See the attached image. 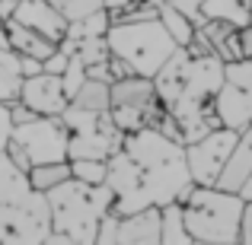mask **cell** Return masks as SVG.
I'll return each instance as SVG.
<instances>
[{"label": "cell", "mask_w": 252, "mask_h": 245, "mask_svg": "<svg viewBox=\"0 0 252 245\" xmlns=\"http://www.w3.org/2000/svg\"><path fill=\"white\" fill-rule=\"evenodd\" d=\"M6 19H10V16H6ZM13 19H19L23 26L42 32V35L51 38V42H64L67 26H70V19L64 16V13L58 10L51 0H16Z\"/></svg>", "instance_id": "12"}, {"label": "cell", "mask_w": 252, "mask_h": 245, "mask_svg": "<svg viewBox=\"0 0 252 245\" xmlns=\"http://www.w3.org/2000/svg\"><path fill=\"white\" fill-rule=\"evenodd\" d=\"M185 207V226L191 239L204 245H236L243 226L246 197L240 191H223L217 185H195Z\"/></svg>", "instance_id": "5"}, {"label": "cell", "mask_w": 252, "mask_h": 245, "mask_svg": "<svg viewBox=\"0 0 252 245\" xmlns=\"http://www.w3.org/2000/svg\"><path fill=\"white\" fill-rule=\"evenodd\" d=\"M77 57H80L86 67H99V64H109V61H112V45H109V35L80 38V42H77Z\"/></svg>", "instance_id": "24"}, {"label": "cell", "mask_w": 252, "mask_h": 245, "mask_svg": "<svg viewBox=\"0 0 252 245\" xmlns=\"http://www.w3.org/2000/svg\"><path fill=\"white\" fill-rule=\"evenodd\" d=\"M23 64H19V54L13 48H0V102H13L19 99V89H23Z\"/></svg>", "instance_id": "19"}, {"label": "cell", "mask_w": 252, "mask_h": 245, "mask_svg": "<svg viewBox=\"0 0 252 245\" xmlns=\"http://www.w3.org/2000/svg\"><path fill=\"white\" fill-rule=\"evenodd\" d=\"M223 67L227 61L220 54H191L185 45H179L176 54L157 70L154 83L166 111L176 118L182 143H191L214 128H223L214 111V99L227 80Z\"/></svg>", "instance_id": "2"}, {"label": "cell", "mask_w": 252, "mask_h": 245, "mask_svg": "<svg viewBox=\"0 0 252 245\" xmlns=\"http://www.w3.org/2000/svg\"><path fill=\"white\" fill-rule=\"evenodd\" d=\"M51 204V229L48 245H96L102 220L115 210V191L109 185H86L70 175L58 188L48 191Z\"/></svg>", "instance_id": "4"}, {"label": "cell", "mask_w": 252, "mask_h": 245, "mask_svg": "<svg viewBox=\"0 0 252 245\" xmlns=\"http://www.w3.org/2000/svg\"><path fill=\"white\" fill-rule=\"evenodd\" d=\"M118 245H163V207L150 204L118 217Z\"/></svg>", "instance_id": "13"}, {"label": "cell", "mask_w": 252, "mask_h": 245, "mask_svg": "<svg viewBox=\"0 0 252 245\" xmlns=\"http://www.w3.org/2000/svg\"><path fill=\"white\" fill-rule=\"evenodd\" d=\"M6 156H10V160L16 163L19 169H26V172L32 169V160H29V153H26V147H23L19 140H10V143H6Z\"/></svg>", "instance_id": "31"}, {"label": "cell", "mask_w": 252, "mask_h": 245, "mask_svg": "<svg viewBox=\"0 0 252 245\" xmlns=\"http://www.w3.org/2000/svg\"><path fill=\"white\" fill-rule=\"evenodd\" d=\"M198 32L214 45V51L223 57V61H236V57H243L240 26L223 23V19H204V23H198Z\"/></svg>", "instance_id": "16"}, {"label": "cell", "mask_w": 252, "mask_h": 245, "mask_svg": "<svg viewBox=\"0 0 252 245\" xmlns=\"http://www.w3.org/2000/svg\"><path fill=\"white\" fill-rule=\"evenodd\" d=\"M13 140H19L29 153L32 165L70 160V131L61 115H38L13 128Z\"/></svg>", "instance_id": "9"}, {"label": "cell", "mask_w": 252, "mask_h": 245, "mask_svg": "<svg viewBox=\"0 0 252 245\" xmlns=\"http://www.w3.org/2000/svg\"><path fill=\"white\" fill-rule=\"evenodd\" d=\"M105 185L115 191V210L125 217L144 210L150 204L166 207L172 201H189L195 178L189 169L185 143L172 140L160 128H144L125 134V143L115 156H109Z\"/></svg>", "instance_id": "1"}, {"label": "cell", "mask_w": 252, "mask_h": 245, "mask_svg": "<svg viewBox=\"0 0 252 245\" xmlns=\"http://www.w3.org/2000/svg\"><path fill=\"white\" fill-rule=\"evenodd\" d=\"M112 54L125 57L134 74L157 77V70L176 54L179 42L169 35L163 19H137V23H112L109 29Z\"/></svg>", "instance_id": "6"}, {"label": "cell", "mask_w": 252, "mask_h": 245, "mask_svg": "<svg viewBox=\"0 0 252 245\" xmlns=\"http://www.w3.org/2000/svg\"><path fill=\"white\" fill-rule=\"evenodd\" d=\"M70 105L86 111H99V115H109V105H112V80H99V77H90L80 92L70 99Z\"/></svg>", "instance_id": "18"}, {"label": "cell", "mask_w": 252, "mask_h": 245, "mask_svg": "<svg viewBox=\"0 0 252 245\" xmlns=\"http://www.w3.org/2000/svg\"><path fill=\"white\" fill-rule=\"evenodd\" d=\"M51 3L67 19H83V16H90V13L105 10V0H51Z\"/></svg>", "instance_id": "26"}, {"label": "cell", "mask_w": 252, "mask_h": 245, "mask_svg": "<svg viewBox=\"0 0 252 245\" xmlns=\"http://www.w3.org/2000/svg\"><path fill=\"white\" fill-rule=\"evenodd\" d=\"M160 19H163V26L169 29V35L176 38L179 45H191V42H195V35H198V23L189 16V13H182L179 6H172L169 0L160 6Z\"/></svg>", "instance_id": "21"}, {"label": "cell", "mask_w": 252, "mask_h": 245, "mask_svg": "<svg viewBox=\"0 0 252 245\" xmlns=\"http://www.w3.org/2000/svg\"><path fill=\"white\" fill-rule=\"evenodd\" d=\"M163 245H195L189 226H185L182 201H172L163 207Z\"/></svg>", "instance_id": "20"}, {"label": "cell", "mask_w": 252, "mask_h": 245, "mask_svg": "<svg viewBox=\"0 0 252 245\" xmlns=\"http://www.w3.org/2000/svg\"><path fill=\"white\" fill-rule=\"evenodd\" d=\"M64 124L70 131V160H109L122 150L125 131L112 121V115H99V111H86L77 105L64 109Z\"/></svg>", "instance_id": "8"}, {"label": "cell", "mask_w": 252, "mask_h": 245, "mask_svg": "<svg viewBox=\"0 0 252 245\" xmlns=\"http://www.w3.org/2000/svg\"><path fill=\"white\" fill-rule=\"evenodd\" d=\"M13 111H10V102H0V150H6V143L13 140Z\"/></svg>", "instance_id": "29"}, {"label": "cell", "mask_w": 252, "mask_h": 245, "mask_svg": "<svg viewBox=\"0 0 252 245\" xmlns=\"http://www.w3.org/2000/svg\"><path fill=\"white\" fill-rule=\"evenodd\" d=\"M134 3H166V0H105V10H118V6H134Z\"/></svg>", "instance_id": "35"}, {"label": "cell", "mask_w": 252, "mask_h": 245, "mask_svg": "<svg viewBox=\"0 0 252 245\" xmlns=\"http://www.w3.org/2000/svg\"><path fill=\"white\" fill-rule=\"evenodd\" d=\"M55 229L48 194L29 182V172L0 150V242L45 245Z\"/></svg>", "instance_id": "3"}, {"label": "cell", "mask_w": 252, "mask_h": 245, "mask_svg": "<svg viewBox=\"0 0 252 245\" xmlns=\"http://www.w3.org/2000/svg\"><path fill=\"white\" fill-rule=\"evenodd\" d=\"M204 19H223V23H233L243 29L252 23V0H204L201 23Z\"/></svg>", "instance_id": "17"}, {"label": "cell", "mask_w": 252, "mask_h": 245, "mask_svg": "<svg viewBox=\"0 0 252 245\" xmlns=\"http://www.w3.org/2000/svg\"><path fill=\"white\" fill-rule=\"evenodd\" d=\"M19 102H26L32 111H38V115H64V109L70 105V96H67V89H64L61 74L42 70V74L23 80Z\"/></svg>", "instance_id": "11"}, {"label": "cell", "mask_w": 252, "mask_h": 245, "mask_svg": "<svg viewBox=\"0 0 252 245\" xmlns=\"http://www.w3.org/2000/svg\"><path fill=\"white\" fill-rule=\"evenodd\" d=\"M240 242L252 245V201H246V210H243V226H240Z\"/></svg>", "instance_id": "33"}, {"label": "cell", "mask_w": 252, "mask_h": 245, "mask_svg": "<svg viewBox=\"0 0 252 245\" xmlns=\"http://www.w3.org/2000/svg\"><path fill=\"white\" fill-rule=\"evenodd\" d=\"M96 245H118V214H109V217L102 220Z\"/></svg>", "instance_id": "30"}, {"label": "cell", "mask_w": 252, "mask_h": 245, "mask_svg": "<svg viewBox=\"0 0 252 245\" xmlns=\"http://www.w3.org/2000/svg\"><path fill=\"white\" fill-rule=\"evenodd\" d=\"M109 115L125 134H134V131H144V128H157L160 118L166 115V105L160 99V89H157L154 77L131 74V77L112 80Z\"/></svg>", "instance_id": "7"}, {"label": "cell", "mask_w": 252, "mask_h": 245, "mask_svg": "<svg viewBox=\"0 0 252 245\" xmlns=\"http://www.w3.org/2000/svg\"><path fill=\"white\" fill-rule=\"evenodd\" d=\"M214 111H217L223 128L246 131L252 124V92L243 89V86H236V83H230V80H223L220 92H217V99H214Z\"/></svg>", "instance_id": "14"}, {"label": "cell", "mask_w": 252, "mask_h": 245, "mask_svg": "<svg viewBox=\"0 0 252 245\" xmlns=\"http://www.w3.org/2000/svg\"><path fill=\"white\" fill-rule=\"evenodd\" d=\"M236 140H240V131L214 128L211 134L185 143V156H189V169H191L195 185H217L223 165H227L230 156H233Z\"/></svg>", "instance_id": "10"}, {"label": "cell", "mask_w": 252, "mask_h": 245, "mask_svg": "<svg viewBox=\"0 0 252 245\" xmlns=\"http://www.w3.org/2000/svg\"><path fill=\"white\" fill-rule=\"evenodd\" d=\"M240 42H243V57H252V23L240 29Z\"/></svg>", "instance_id": "34"}, {"label": "cell", "mask_w": 252, "mask_h": 245, "mask_svg": "<svg viewBox=\"0 0 252 245\" xmlns=\"http://www.w3.org/2000/svg\"><path fill=\"white\" fill-rule=\"evenodd\" d=\"M172 6H179L182 13H189L195 23H201V6H204V0H169Z\"/></svg>", "instance_id": "32"}, {"label": "cell", "mask_w": 252, "mask_h": 245, "mask_svg": "<svg viewBox=\"0 0 252 245\" xmlns=\"http://www.w3.org/2000/svg\"><path fill=\"white\" fill-rule=\"evenodd\" d=\"M249 172H252V124H249L246 131H240V140H236L233 156H230V163L223 165L220 178H217V188L240 191L243 182L249 178Z\"/></svg>", "instance_id": "15"}, {"label": "cell", "mask_w": 252, "mask_h": 245, "mask_svg": "<svg viewBox=\"0 0 252 245\" xmlns=\"http://www.w3.org/2000/svg\"><path fill=\"white\" fill-rule=\"evenodd\" d=\"M70 169H74V178H80L86 185H102L105 175H109V160H70Z\"/></svg>", "instance_id": "25"}, {"label": "cell", "mask_w": 252, "mask_h": 245, "mask_svg": "<svg viewBox=\"0 0 252 245\" xmlns=\"http://www.w3.org/2000/svg\"><path fill=\"white\" fill-rule=\"evenodd\" d=\"M0 6H3V0H0Z\"/></svg>", "instance_id": "36"}, {"label": "cell", "mask_w": 252, "mask_h": 245, "mask_svg": "<svg viewBox=\"0 0 252 245\" xmlns=\"http://www.w3.org/2000/svg\"><path fill=\"white\" fill-rule=\"evenodd\" d=\"M64 89H67V96L70 99H74L77 96V92H80V86L86 83V80H90V74H86V64L80 61V57H70V64H67V70H64Z\"/></svg>", "instance_id": "28"}, {"label": "cell", "mask_w": 252, "mask_h": 245, "mask_svg": "<svg viewBox=\"0 0 252 245\" xmlns=\"http://www.w3.org/2000/svg\"><path fill=\"white\" fill-rule=\"evenodd\" d=\"M109 29H112L109 10H99V13L83 16V19H70L67 35H64V38H70V42H80V38H93V35H109Z\"/></svg>", "instance_id": "23"}, {"label": "cell", "mask_w": 252, "mask_h": 245, "mask_svg": "<svg viewBox=\"0 0 252 245\" xmlns=\"http://www.w3.org/2000/svg\"><path fill=\"white\" fill-rule=\"evenodd\" d=\"M70 175H74V169H70V160H61V163H42V165H32V169H29V182L35 185L38 191H45V194H48L51 188H58L61 182H67Z\"/></svg>", "instance_id": "22"}, {"label": "cell", "mask_w": 252, "mask_h": 245, "mask_svg": "<svg viewBox=\"0 0 252 245\" xmlns=\"http://www.w3.org/2000/svg\"><path fill=\"white\" fill-rule=\"evenodd\" d=\"M223 74H227L230 83H236V86H243V89L252 92V57H236V61H227Z\"/></svg>", "instance_id": "27"}]
</instances>
